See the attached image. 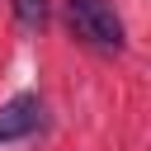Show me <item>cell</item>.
Here are the masks:
<instances>
[{
	"instance_id": "obj_1",
	"label": "cell",
	"mask_w": 151,
	"mask_h": 151,
	"mask_svg": "<svg viewBox=\"0 0 151 151\" xmlns=\"http://www.w3.org/2000/svg\"><path fill=\"white\" fill-rule=\"evenodd\" d=\"M66 24L71 33L94 47V52H123V19L109 0H66Z\"/></svg>"
},
{
	"instance_id": "obj_2",
	"label": "cell",
	"mask_w": 151,
	"mask_h": 151,
	"mask_svg": "<svg viewBox=\"0 0 151 151\" xmlns=\"http://www.w3.org/2000/svg\"><path fill=\"white\" fill-rule=\"evenodd\" d=\"M42 123V99L38 94H14L9 104H0V146L24 142L28 132H38Z\"/></svg>"
},
{
	"instance_id": "obj_3",
	"label": "cell",
	"mask_w": 151,
	"mask_h": 151,
	"mask_svg": "<svg viewBox=\"0 0 151 151\" xmlns=\"http://www.w3.org/2000/svg\"><path fill=\"white\" fill-rule=\"evenodd\" d=\"M9 5H14V19H19L24 33H42L47 28V14H52L47 0H9Z\"/></svg>"
}]
</instances>
